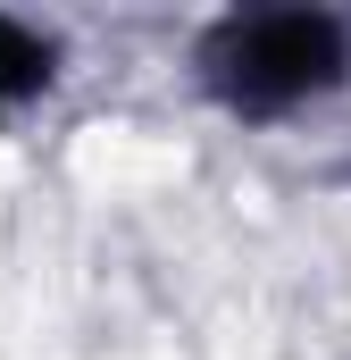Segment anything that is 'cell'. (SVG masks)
Wrapping results in <instances>:
<instances>
[{"mask_svg": "<svg viewBox=\"0 0 351 360\" xmlns=\"http://www.w3.org/2000/svg\"><path fill=\"white\" fill-rule=\"evenodd\" d=\"M343 25L318 17V8H260V17H226L201 51L209 84L226 92L243 117H276V109H301L310 92H326L343 76Z\"/></svg>", "mask_w": 351, "mask_h": 360, "instance_id": "obj_1", "label": "cell"}, {"mask_svg": "<svg viewBox=\"0 0 351 360\" xmlns=\"http://www.w3.org/2000/svg\"><path fill=\"white\" fill-rule=\"evenodd\" d=\"M42 76H51V42H42L34 25L0 17V101H25V92H42Z\"/></svg>", "mask_w": 351, "mask_h": 360, "instance_id": "obj_2", "label": "cell"}]
</instances>
